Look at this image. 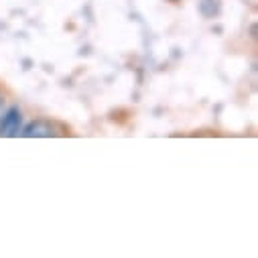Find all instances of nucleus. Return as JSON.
<instances>
[{
	"instance_id": "nucleus-1",
	"label": "nucleus",
	"mask_w": 258,
	"mask_h": 258,
	"mask_svg": "<svg viewBox=\"0 0 258 258\" xmlns=\"http://www.w3.org/2000/svg\"><path fill=\"white\" fill-rule=\"evenodd\" d=\"M23 126V112L13 106L9 110H5L3 118H0V137H17L21 133Z\"/></svg>"
},
{
	"instance_id": "nucleus-2",
	"label": "nucleus",
	"mask_w": 258,
	"mask_h": 258,
	"mask_svg": "<svg viewBox=\"0 0 258 258\" xmlns=\"http://www.w3.org/2000/svg\"><path fill=\"white\" fill-rule=\"evenodd\" d=\"M23 137H27V139H49V137H55V126L49 120L39 118V120H33L25 126Z\"/></svg>"
},
{
	"instance_id": "nucleus-3",
	"label": "nucleus",
	"mask_w": 258,
	"mask_h": 258,
	"mask_svg": "<svg viewBox=\"0 0 258 258\" xmlns=\"http://www.w3.org/2000/svg\"><path fill=\"white\" fill-rule=\"evenodd\" d=\"M5 110H7V98H5V94H0V118H3Z\"/></svg>"
}]
</instances>
